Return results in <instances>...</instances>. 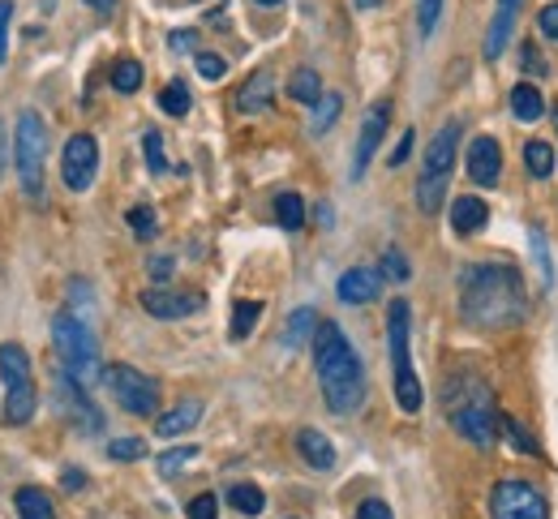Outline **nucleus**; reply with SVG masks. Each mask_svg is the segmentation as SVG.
Instances as JSON below:
<instances>
[{
  "instance_id": "nucleus-1",
  "label": "nucleus",
  "mask_w": 558,
  "mask_h": 519,
  "mask_svg": "<svg viewBox=\"0 0 558 519\" xmlns=\"http://www.w3.org/2000/svg\"><path fill=\"white\" fill-rule=\"evenodd\" d=\"M460 313L477 331L520 326L529 313L524 280L511 262H473L460 275Z\"/></svg>"
},
{
  "instance_id": "nucleus-2",
  "label": "nucleus",
  "mask_w": 558,
  "mask_h": 519,
  "mask_svg": "<svg viewBox=\"0 0 558 519\" xmlns=\"http://www.w3.org/2000/svg\"><path fill=\"white\" fill-rule=\"evenodd\" d=\"M314 370H318V386L323 399L336 417H352L365 404V366L352 353L349 335L336 322H318L314 331Z\"/></svg>"
},
{
  "instance_id": "nucleus-3",
  "label": "nucleus",
  "mask_w": 558,
  "mask_h": 519,
  "mask_svg": "<svg viewBox=\"0 0 558 519\" xmlns=\"http://www.w3.org/2000/svg\"><path fill=\"white\" fill-rule=\"evenodd\" d=\"M442 404H447V421L451 430L473 443L477 450H489L494 446V434H498V404H494V391L477 373H456L442 391Z\"/></svg>"
},
{
  "instance_id": "nucleus-4",
  "label": "nucleus",
  "mask_w": 558,
  "mask_h": 519,
  "mask_svg": "<svg viewBox=\"0 0 558 519\" xmlns=\"http://www.w3.org/2000/svg\"><path fill=\"white\" fill-rule=\"evenodd\" d=\"M409 331H413V309H409V300H391V305H387V353H391V370H396V404H400L404 412H421L425 395H421L417 370H413Z\"/></svg>"
},
{
  "instance_id": "nucleus-5",
  "label": "nucleus",
  "mask_w": 558,
  "mask_h": 519,
  "mask_svg": "<svg viewBox=\"0 0 558 519\" xmlns=\"http://www.w3.org/2000/svg\"><path fill=\"white\" fill-rule=\"evenodd\" d=\"M52 344H57V357H61V370L73 373L82 386H95L104 378V366H99V344H95V331L73 313V309H61L52 318Z\"/></svg>"
},
{
  "instance_id": "nucleus-6",
  "label": "nucleus",
  "mask_w": 558,
  "mask_h": 519,
  "mask_svg": "<svg viewBox=\"0 0 558 519\" xmlns=\"http://www.w3.org/2000/svg\"><path fill=\"white\" fill-rule=\"evenodd\" d=\"M456 147H460V121H447L434 143L425 150V163H421L417 176V207L425 215H434L447 198V181H451V168H456Z\"/></svg>"
},
{
  "instance_id": "nucleus-7",
  "label": "nucleus",
  "mask_w": 558,
  "mask_h": 519,
  "mask_svg": "<svg viewBox=\"0 0 558 519\" xmlns=\"http://www.w3.org/2000/svg\"><path fill=\"white\" fill-rule=\"evenodd\" d=\"M44 159H48V129H44L39 112H22L17 138H13V168H17V185L31 202H44Z\"/></svg>"
},
{
  "instance_id": "nucleus-8",
  "label": "nucleus",
  "mask_w": 558,
  "mask_h": 519,
  "mask_svg": "<svg viewBox=\"0 0 558 519\" xmlns=\"http://www.w3.org/2000/svg\"><path fill=\"white\" fill-rule=\"evenodd\" d=\"M0 378H4V425H26L39 408V395L22 344H0Z\"/></svg>"
},
{
  "instance_id": "nucleus-9",
  "label": "nucleus",
  "mask_w": 558,
  "mask_h": 519,
  "mask_svg": "<svg viewBox=\"0 0 558 519\" xmlns=\"http://www.w3.org/2000/svg\"><path fill=\"white\" fill-rule=\"evenodd\" d=\"M489 519H550V507L537 485L524 477H502L489 490Z\"/></svg>"
},
{
  "instance_id": "nucleus-10",
  "label": "nucleus",
  "mask_w": 558,
  "mask_h": 519,
  "mask_svg": "<svg viewBox=\"0 0 558 519\" xmlns=\"http://www.w3.org/2000/svg\"><path fill=\"white\" fill-rule=\"evenodd\" d=\"M104 382H108L112 399H117L125 412H134V417H155V412H159V386H155V378H146V373L134 370V366H112V370H104Z\"/></svg>"
},
{
  "instance_id": "nucleus-11",
  "label": "nucleus",
  "mask_w": 558,
  "mask_h": 519,
  "mask_svg": "<svg viewBox=\"0 0 558 519\" xmlns=\"http://www.w3.org/2000/svg\"><path fill=\"white\" fill-rule=\"evenodd\" d=\"M52 391H57V408L70 417L77 430H86V434H99V430H104V412H99V408L90 404V395H86L90 386H82L73 373L61 370L57 382H52Z\"/></svg>"
},
{
  "instance_id": "nucleus-12",
  "label": "nucleus",
  "mask_w": 558,
  "mask_h": 519,
  "mask_svg": "<svg viewBox=\"0 0 558 519\" xmlns=\"http://www.w3.org/2000/svg\"><path fill=\"white\" fill-rule=\"evenodd\" d=\"M95 172H99V143L90 134H73L61 155V176L73 194H86L95 185Z\"/></svg>"
},
{
  "instance_id": "nucleus-13",
  "label": "nucleus",
  "mask_w": 558,
  "mask_h": 519,
  "mask_svg": "<svg viewBox=\"0 0 558 519\" xmlns=\"http://www.w3.org/2000/svg\"><path fill=\"white\" fill-rule=\"evenodd\" d=\"M387 125H391V103L383 99V103H374V108L365 112V121H361V138H356V155H352V181L365 176L369 159L378 155L383 138H387Z\"/></svg>"
},
{
  "instance_id": "nucleus-14",
  "label": "nucleus",
  "mask_w": 558,
  "mask_h": 519,
  "mask_svg": "<svg viewBox=\"0 0 558 519\" xmlns=\"http://www.w3.org/2000/svg\"><path fill=\"white\" fill-rule=\"evenodd\" d=\"M138 300L150 318H163V322H172V318H185V313L203 309V297H198V293H177V288H146Z\"/></svg>"
},
{
  "instance_id": "nucleus-15",
  "label": "nucleus",
  "mask_w": 558,
  "mask_h": 519,
  "mask_svg": "<svg viewBox=\"0 0 558 519\" xmlns=\"http://www.w3.org/2000/svg\"><path fill=\"white\" fill-rule=\"evenodd\" d=\"M498 172H502V150H498V138H473V147H469V176H473V185H482V189H494L498 185Z\"/></svg>"
},
{
  "instance_id": "nucleus-16",
  "label": "nucleus",
  "mask_w": 558,
  "mask_h": 519,
  "mask_svg": "<svg viewBox=\"0 0 558 519\" xmlns=\"http://www.w3.org/2000/svg\"><path fill=\"white\" fill-rule=\"evenodd\" d=\"M336 293H340L344 305H369V300H378V293H383V271H374V267H352V271L340 275Z\"/></svg>"
},
{
  "instance_id": "nucleus-17",
  "label": "nucleus",
  "mask_w": 558,
  "mask_h": 519,
  "mask_svg": "<svg viewBox=\"0 0 558 519\" xmlns=\"http://www.w3.org/2000/svg\"><path fill=\"white\" fill-rule=\"evenodd\" d=\"M515 17H520V0H498V9H494V22H489L486 30V61H498L502 57V48H507V35H511V26H515Z\"/></svg>"
},
{
  "instance_id": "nucleus-18",
  "label": "nucleus",
  "mask_w": 558,
  "mask_h": 519,
  "mask_svg": "<svg viewBox=\"0 0 558 519\" xmlns=\"http://www.w3.org/2000/svg\"><path fill=\"white\" fill-rule=\"evenodd\" d=\"M198 421H203V404H198V399H181L172 412L155 417V434H159V438H181V434H190Z\"/></svg>"
},
{
  "instance_id": "nucleus-19",
  "label": "nucleus",
  "mask_w": 558,
  "mask_h": 519,
  "mask_svg": "<svg viewBox=\"0 0 558 519\" xmlns=\"http://www.w3.org/2000/svg\"><path fill=\"white\" fill-rule=\"evenodd\" d=\"M296 450H301V459L310 464V468H318V472H327V468H336V446H331V438L323 434V430H301L296 434Z\"/></svg>"
},
{
  "instance_id": "nucleus-20",
  "label": "nucleus",
  "mask_w": 558,
  "mask_h": 519,
  "mask_svg": "<svg viewBox=\"0 0 558 519\" xmlns=\"http://www.w3.org/2000/svg\"><path fill=\"white\" fill-rule=\"evenodd\" d=\"M486 220H489V207L482 202V198H456L451 202V232L456 236H473V232H482L486 227Z\"/></svg>"
},
{
  "instance_id": "nucleus-21",
  "label": "nucleus",
  "mask_w": 558,
  "mask_h": 519,
  "mask_svg": "<svg viewBox=\"0 0 558 519\" xmlns=\"http://www.w3.org/2000/svg\"><path fill=\"white\" fill-rule=\"evenodd\" d=\"M271 95H276V77H271V70H258V74L245 77V86L236 90V108L241 112H263L271 103Z\"/></svg>"
},
{
  "instance_id": "nucleus-22",
  "label": "nucleus",
  "mask_w": 558,
  "mask_h": 519,
  "mask_svg": "<svg viewBox=\"0 0 558 519\" xmlns=\"http://www.w3.org/2000/svg\"><path fill=\"white\" fill-rule=\"evenodd\" d=\"M314 331H318V313H314L310 305L292 309V318H288V326H283V348H301V344H310Z\"/></svg>"
},
{
  "instance_id": "nucleus-23",
  "label": "nucleus",
  "mask_w": 558,
  "mask_h": 519,
  "mask_svg": "<svg viewBox=\"0 0 558 519\" xmlns=\"http://www.w3.org/2000/svg\"><path fill=\"white\" fill-rule=\"evenodd\" d=\"M511 112H515V121H542V112H546L542 90L529 86V82H520V86L511 90Z\"/></svg>"
},
{
  "instance_id": "nucleus-24",
  "label": "nucleus",
  "mask_w": 558,
  "mask_h": 519,
  "mask_svg": "<svg viewBox=\"0 0 558 519\" xmlns=\"http://www.w3.org/2000/svg\"><path fill=\"white\" fill-rule=\"evenodd\" d=\"M228 507H232L236 516H263L267 498H263V490H258V485L241 481V485H228Z\"/></svg>"
},
{
  "instance_id": "nucleus-25",
  "label": "nucleus",
  "mask_w": 558,
  "mask_h": 519,
  "mask_svg": "<svg viewBox=\"0 0 558 519\" xmlns=\"http://www.w3.org/2000/svg\"><path fill=\"white\" fill-rule=\"evenodd\" d=\"M17 516L22 519H57V507H52V498H48L44 490L22 485V490H17Z\"/></svg>"
},
{
  "instance_id": "nucleus-26",
  "label": "nucleus",
  "mask_w": 558,
  "mask_h": 519,
  "mask_svg": "<svg viewBox=\"0 0 558 519\" xmlns=\"http://www.w3.org/2000/svg\"><path fill=\"white\" fill-rule=\"evenodd\" d=\"M288 95H292L296 103L314 108V103L323 99V77H318V70H296V74L288 77Z\"/></svg>"
},
{
  "instance_id": "nucleus-27",
  "label": "nucleus",
  "mask_w": 558,
  "mask_h": 519,
  "mask_svg": "<svg viewBox=\"0 0 558 519\" xmlns=\"http://www.w3.org/2000/svg\"><path fill=\"white\" fill-rule=\"evenodd\" d=\"M258 318H263V305H258V300H236V305H232V326H228V335H232V339H250L254 326H258Z\"/></svg>"
},
{
  "instance_id": "nucleus-28",
  "label": "nucleus",
  "mask_w": 558,
  "mask_h": 519,
  "mask_svg": "<svg viewBox=\"0 0 558 519\" xmlns=\"http://www.w3.org/2000/svg\"><path fill=\"white\" fill-rule=\"evenodd\" d=\"M340 112H344V99H340V95H323V99L314 103V121H310V134H327V129L340 121Z\"/></svg>"
},
{
  "instance_id": "nucleus-29",
  "label": "nucleus",
  "mask_w": 558,
  "mask_h": 519,
  "mask_svg": "<svg viewBox=\"0 0 558 519\" xmlns=\"http://www.w3.org/2000/svg\"><path fill=\"white\" fill-rule=\"evenodd\" d=\"M529 245H533V262H537V271H542V288L550 293V288H555V262H550V245H546L542 227H529Z\"/></svg>"
},
{
  "instance_id": "nucleus-30",
  "label": "nucleus",
  "mask_w": 558,
  "mask_h": 519,
  "mask_svg": "<svg viewBox=\"0 0 558 519\" xmlns=\"http://www.w3.org/2000/svg\"><path fill=\"white\" fill-rule=\"evenodd\" d=\"M524 163H529V172H533L537 181H546V176L555 172V150H550V143H537V138H533V143L524 147Z\"/></svg>"
},
{
  "instance_id": "nucleus-31",
  "label": "nucleus",
  "mask_w": 558,
  "mask_h": 519,
  "mask_svg": "<svg viewBox=\"0 0 558 519\" xmlns=\"http://www.w3.org/2000/svg\"><path fill=\"white\" fill-rule=\"evenodd\" d=\"M190 103H194V99H190V86H185V82H168V86L159 90V108H163L168 116H185Z\"/></svg>"
},
{
  "instance_id": "nucleus-32",
  "label": "nucleus",
  "mask_w": 558,
  "mask_h": 519,
  "mask_svg": "<svg viewBox=\"0 0 558 519\" xmlns=\"http://www.w3.org/2000/svg\"><path fill=\"white\" fill-rule=\"evenodd\" d=\"M276 220H279V227L296 232V227L305 223V202H301L296 194H279V198H276Z\"/></svg>"
},
{
  "instance_id": "nucleus-33",
  "label": "nucleus",
  "mask_w": 558,
  "mask_h": 519,
  "mask_svg": "<svg viewBox=\"0 0 558 519\" xmlns=\"http://www.w3.org/2000/svg\"><path fill=\"white\" fill-rule=\"evenodd\" d=\"M198 459V446H172V450H163L159 459H155V468H159V477H177L185 464H194Z\"/></svg>"
},
{
  "instance_id": "nucleus-34",
  "label": "nucleus",
  "mask_w": 558,
  "mask_h": 519,
  "mask_svg": "<svg viewBox=\"0 0 558 519\" xmlns=\"http://www.w3.org/2000/svg\"><path fill=\"white\" fill-rule=\"evenodd\" d=\"M142 150H146V163H150V172H155V176H163V172H168V155H163V134L146 129V134H142Z\"/></svg>"
},
{
  "instance_id": "nucleus-35",
  "label": "nucleus",
  "mask_w": 558,
  "mask_h": 519,
  "mask_svg": "<svg viewBox=\"0 0 558 519\" xmlns=\"http://www.w3.org/2000/svg\"><path fill=\"white\" fill-rule=\"evenodd\" d=\"M112 86L121 90V95H134L142 86V65L138 61H121L117 70H112Z\"/></svg>"
},
{
  "instance_id": "nucleus-36",
  "label": "nucleus",
  "mask_w": 558,
  "mask_h": 519,
  "mask_svg": "<svg viewBox=\"0 0 558 519\" xmlns=\"http://www.w3.org/2000/svg\"><path fill=\"white\" fill-rule=\"evenodd\" d=\"M383 280H396V284H404V280H413V271H409V258L400 254V249H387L383 254Z\"/></svg>"
},
{
  "instance_id": "nucleus-37",
  "label": "nucleus",
  "mask_w": 558,
  "mask_h": 519,
  "mask_svg": "<svg viewBox=\"0 0 558 519\" xmlns=\"http://www.w3.org/2000/svg\"><path fill=\"white\" fill-rule=\"evenodd\" d=\"M438 13H442V0H417V30H421V39H429V35H434V26H438Z\"/></svg>"
},
{
  "instance_id": "nucleus-38",
  "label": "nucleus",
  "mask_w": 558,
  "mask_h": 519,
  "mask_svg": "<svg viewBox=\"0 0 558 519\" xmlns=\"http://www.w3.org/2000/svg\"><path fill=\"white\" fill-rule=\"evenodd\" d=\"M108 455H112L117 464H134V459L146 455V443H142V438H117V443L108 446Z\"/></svg>"
},
{
  "instance_id": "nucleus-39",
  "label": "nucleus",
  "mask_w": 558,
  "mask_h": 519,
  "mask_svg": "<svg viewBox=\"0 0 558 519\" xmlns=\"http://www.w3.org/2000/svg\"><path fill=\"white\" fill-rule=\"evenodd\" d=\"M498 430H502V434H511V438H515V446H520L524 455H537V450H542V446L533 443V438H529V434H524V430H520L511 417H498Z\"/></svg>"
},
{
  "instance_id": "nucleus-40",
  "label": "nucleus",
  "mask_w": 558,
  "mask_h": 519,
  "mask_svg": "<svg viewBox=\"0 0 558 519\" xmlns=\"http://www.w3.org/2000/svg\"><path fill=\"white\" fill-rule=\"evenodd\" d=\"M198 74L207 77V82H219V77L228 74V65H223V57H215V52H198Z\"/></svg>"
},
{
  "instance_id": "nucleus-41",
  "label": "nucleus",
  "mask_w": 558,
  "mask_h": 519,
  "mask_svg": "<svg viewBox=\"0 0 558 519\" xmlns=\"http://www.w3.org/2000/svg\"><path fill=\"white\" fill-rule=\"evenodd\" d=\"M130 227L138 232L142 240H150V236H155V215H150V207H134V211H130Z\"/></svg>"
},
{
  "instance_id": "nucleus-42",
  "label": "nucleus",
  "mask_w": 558,
  "mask_h": 519,
  "mask_svg": "<svg viewBox=\"0 0 558 519\" xmlns=\"http://www.w3.org/2000/svg\"><path fill=\"white\" fill-rule=\"evenodd\" d=\"M215 516H219V498L215 494H198L190 503V519H215Z\"/></svg>"
},
{
  "instance_id": "nucleus-43",
  "label": "nucleus",
  "mask_w": 558,
  "mask_h": 519,
  "mask_svg": "<svg viewBox=\"0 0 558 519\" xmlns=\"http://www.w3.org/2000/svg\"><path fill=\"white\" fill-rule=\"evenodd\" d=\"M9 22H13V0H0V65L9 57Z\"/></svg>"
},
{
  "instance_id": "nucleus-44",
  "label": "nucleus",
  "mask_w": 558,
  "mask_h": 519,
  "mask_svg": "<svg viewBox=\"0 0 558 519\" xmlns=\"http://www.w3.org/2000/svg\"><path fill=\"white\" fill-rule=\"evenodd\" d=\"M356 519H396V516H391V507H387L383 498H365V503L356 507Z\"/></svg>"
},
{
  "instance_id": "nucleus-45",
  "label": "nucleus",
  "mask_w": 558,
  "mask_h": 519,
  "mask_svg": "<svg viewBox=\"0 0 558 519\" xmlns=\"http://www.w3.org/2000/svg\"><path fill=\"white\" fill-rule=\"evenodd\" d=\"M520 61H524V74L529 77H546V61H537V48H533V44H524Z\"/></svg>"
},
{
  "instance_id": "nucleus-46",
  "label": "nucleus",
  "mask_w": 558,
  "mask_h": 519,
  "mask_svg": "<svg viewBox=\"0 0 558 519\" xmlns=\"http://www.w3.org/2000/svg\"><path fill=\"white\" fill-rule=\"evenodd\" d=\"M537 30H542V35H550V39H558V0L542 9V17H537Z\"/></svg>"
},
{
  "instance_id": "nucleus-47",
  "label": "nucleus",
  "mask_w": 558,
  "mask_h": 519,
  "mask_svg": "<svg viewBox=\"0 0 558 519\" xmlns=\"http://www.w3.org/2000/svg\"><path fill=\"white\" fill-rule=\"evenodd\" d=\"M413 138H417V134H413V129H404V138H400V147L391 150V168H400V163H404V159L413 155Z\"/></svg>"
},
{
  "instance_id": "nucleus-48",
  "label": "nucleus",
  "mask_w": 558,
  "mask_h": 519,
  "mask_svg": "<svg viewBox=\"0 0 558 519\" xmlns=\"http://www.w3.org/2000/svg\"><path fill=\"white\" fill-rule=\"evenodd\" d=\"M61 485H65L70 494H77V490L86 485V472H82V468H65V472H61Z\"/></svg>"
},
{
  "instance_id": "nucleus-49",
  "label": "nucleus",
  "mask_w": 558,
  "mask_h": 519,
  "mask_svg": "<svg viewBox=\"0 0 558 519\" xmlns=\"http://www.w3.org/2000/svg\"><path fill=\"white\" fill-rule=\"evenodd\" d=\"M146 271H150L159 284H163V280L172 275V258H150V262H146Z\"/></svg>"
},
{
  "instance_id": "nucleus-50",
  "label": "nucleus",
  "mask_w": 558,
  "mask_h": 519,
  "mask_svg": "<svg viewBox=\"0 0 558 519\" xmlns=\"http://www.w3.org/2000/svg\"><path fill=\"white\" fill-rule=\"evenodd\" d=\"M194 44H198L194 30H177V35H172V48H177V52H194Z\"/></svg>"
},
{
  "instance_id": "nucleus-51",
  "label": "nucleus",
  "mask_w": 558,
  "mask_h": 519,
  "mask_svg": "<svg viewBox=\"0 0 558 519\" xmlns=\"http://www.w3.org/2000/svg\"><path fill=\"white\" fill-rule=\"evenodd\" d=\"M82 4H86V9H95V13H104V17L117 9V0H82Z\"/></svg>"
},
{
  "instance_id": "nucleus-52",
  "label": "nucleus",
  "mask_w": 558,
  "mask_h": 519,
  "mask_svg": "<svg viewBox=\"0 0 558 519\" xmlns=\"http://www.w3.org/2000/svg\"><path fill=\"white\" fill-rule=\"evenodd\" d=\"M352 4H356V9H378L383 0H352Z\"/></svg>"
},
{
  "instance_id": "nucleus-53",
  "label": "nucleus",
  "mask_w": 558,
  "mask_h": 519,
  "mask_svg": "<svg viewBox=\"0 0 558 519\" xmlns=\"http://www.w3.org/2000/svg\"><path fill=\"white\" fill-rule=\"evenodd\" d=\"M258 4H263V9H276V4H283V0H258Z\"/></svg>"
},
{
  "instance_id": "nucleus-54",
  "label": "nucleus",
  "mask_w": 558,
  "mask_h": 519,
  "mask_svg": "<svg viewBox=\"0 0 558 519\" xmlns=\"http://www.w3.org/2000/svg\"><path fill=\"white\" fill-rule=\"evenodd\" d=\"M4 129V125H0ZM0 168H4V138H0Z\"/></svg>"
},
{
  "instance_id": "nucleus-55",
  "label": "nucleus",
  "mask_w": 558,
  "mask_h": 519,
  "mask_svg": "<svg viewBox=\"0 0 558 519\" xmlns=\"http://www.w3.org/2000/svg\"><path fill=\"white\" fill-rule=\"evenodd\" d=\"M555 125H558V112H555Z\"/></svg>"
}]
</instances>
